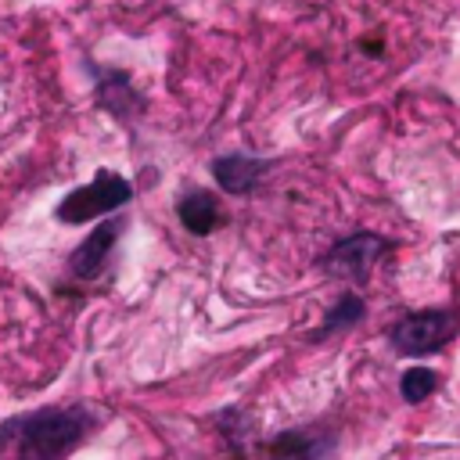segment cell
<instances>
[{"mask_svg":"<svg viewBox=\"0 0 460 460\" xmlns=\"http://www.w3.org/2000/svg\"><path fill=\"white\" fill-rule=\"evenodd\" d=\"M90 424L83 406H50L4 424L0 446H14V460H61L86 438Z\"/></svg>","mask_w":460,"mask_h":460,"instance_id":"obj_1","label":"cell"},{"mask_svg":"<svg viewBox=\"0 0 460 460\" xmlns=\"http://www.w3.org/2000/svg\"><path fill=\"white\" fill-rule=\"evenodd\" d=\"M129 198H133L129 180L119 176V172H111V169H101L90 187L72 190V194L58 205V219H61V223H86V219H93V216H104V212L122 208Z\"/></svg>","mask_w":460,"mask_h":460,"instance_id":"obj_2","label":"cell"},{"mask_svg":"<svg viewBox=\"0 0 460 460\" xmlns=\"http://www.w3.org/2000/svg\"><path fill=\"white\" fill-rule=\"evenodd\" d=\"M453 331H456L453 313L428 309V313H413V316L399 320L392 327V345L406 356H424V352H435Z\"/></svg>","mask_w":460,"mask_h":460,"instance_id":"obj_3","label":"cell"},{"mask_svg":"<svg viewBox=\"0 0 460 460\" xmlns=\"http://www.w3.org/2000/svg\"><path fill=\"white\" fill-rule=\"evenodd\" d=\"M385 248H388V241H385V237L359 230V234H352V237L338 241V244L327 252L323 270H327V273H334V277H352V280H356V277H367V270L374 266V259H377Z\"/></svg>","mask_w":460,"mask_h":460,"instance_id":"obj_4","label":"cell"},{"mask_svg":"<svg viewBox=\"0 0 460 460\" xmlns=\"http://www.w3.org/2000/svg\"><path fill=\"white\" fill-rule=\"evenodd\" d=\"M334 449V435L323 428H295L273 438L270 456L273 460H327Z\"/></svg>","mask_w":460,"mask_h":460,"instance_id":"obj_5","label":"cell"},{"mask_svg":"<svg viewBox=\"0 0 460 460\" xmlns=\"http://www.w3.org/2000/svg\"><path fill=\"white\" fill-rule=\"evenodd\" d=\"M266 169H270V162L248 158V155H223V158L212 162L216 183H219L223 190H230V194H248V190L262 180Z\"/></svg>","mask_w":460,"mask_h":460,"instance_id":"obj_6","label":"cell"},{"mask_svg":"<svg viewBox=\"0 0 460 460\" xmlns=\"http://www.w3.org/2000/svg\"><path fill=\"white\" fill-rule=\"evenodd\" d=\"M115 237H119V226H115V223H101L97 230H90L86 241L72 252V262H68L72 273H75V277H93V273L104 266V259H108Z\"/></svg>","mask_w":460,"mask_h":460,"instance_id":"obj_7","label":"cell"},{"mask_svg":"<svg viewBox=\"0 0 460 460\" xmlns=\"http://www.w3.org/2000/svg\"><path fill=\"white\" fill-rule=\"evenodd\" d=\"M216 219H219V201H216V194L194 190V194H187V198L180 201V223H183L190 234H212Z\"/></svg>","mask_w":460,"mask_h":460,"instance_id":"obj_8","label":"cell"},{"mask_svg":"<svg viewBox=\"0 0 460 460\" xmlns=\"http://www.w3.org/2000/svg\"><path fill=\"white\" fill-rule=\"evenodd\" d=\"M363 309H367V305H363V298H356V295H345V298H341V302H338V305L327 313V320H323V327H320L316 334L323 338V334H331V331H338V327H349V323H356V320L363 316Z\"/></svg>","mask_w":460,"mask_h":460,"instance_id":"obj_9","label":"cell"},{"mask_svg":"<svg viewBox=\"0 0 460 460\" xmlns=\"http://www.w3.org/2000/svg\"><path fill=\"white\" fill-rule=\"evenodd\" d=\"M399 392H402L406 402H420V399H428L435 392V374L428 367H410L402 374V381H399Z\"/></svg>","mask_w":460,"mask_h":460,"instance_id":"obj_10","label":"cell"}]
</instances>
